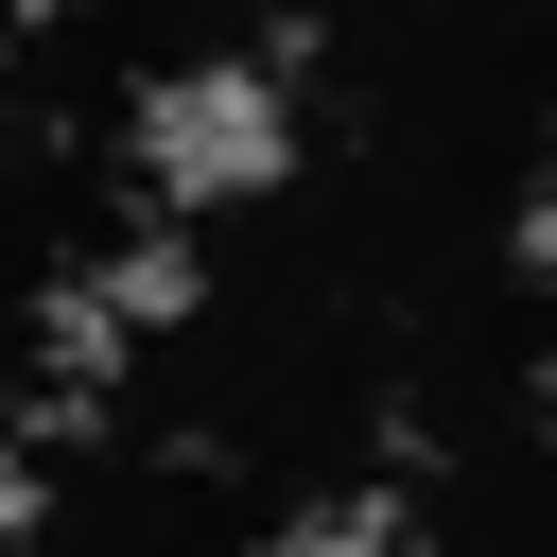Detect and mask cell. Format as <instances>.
Listing matches in <instances>:
<instances>
[{
	"label": "cell",
	"instance_id": "1",
	"mask_svg": "<svg viewBox=\"0 0 557 557\" xmlns=\"http://www.w3.org/2000/svg\"><path fill=\"white\" fill-rule=\"evenodd\" d=\"M278 174V70H174L139 104V191L157 209H226Z\"/></svg>",
	"mask_w": 557,
	"mask_h": 557
},
{
	"label": "cell",
	"instance_id": "2",
	"mask_svg": "<svg viewBox=\"0 0 557 557\" xmlns=\"http://www.w3.org/2000/svg\"><path fill=\"white\" fill-rule=\"evenodd\" d=\"M17 17H52V0H17Z\"/></svg>",
	"mask_w": 557,
	"mask_h": 557
}]
</instances>
